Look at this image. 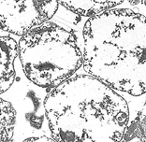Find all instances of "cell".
<instances>
[{"label":"cell","instance_id":"1","mask_svg":"<svg viewBox=\"0 0 146 142\" xmlns=\"http://www.w3.org/2000/svg\"><path fill=\"white\" fill-rule=\"evenodd\" d=\"M82 65L115 91L146 93V17L127 9H111L86 21Z\"/></svg>","mask_w":146,"mask_h":142},{"label":"cell","instance_id":"2","mask_svg":"<svg viewBox=\"0 0 146 142\" xmlns=\"http://www.w3.org/2000/svg\"><path fill=\"white\" fill-rule=\"evenodd\" d=\"M44 107L55 142H120L129 123L127 101L90 75L54 88Z\"/></svg>","mask_w":146,"mask_h":142},{"label":"cell","instance_id":"3","mask_svg":"<svg viewBox=\"0 0 146 142\" xmlns=\"http://www.w3.org/2000/svg\"><path fill=\"white\" fill-rule=\"evenodd\" d=\"M18 55L25 76L42 88H55L82 65L75 35L54 22H45L22 36Z\"/></svg>","mask_w":146,"mask_h":142},{"label":"cell","instance_id":"4","mask_svg":"<svg viewBox=\"0 0 146 142\" xmlns=\"http://www.w3.org/2000/svg\"><path fill=\"white\" fill-rule=\"evenodd\" d=\"M58 0H0V29L23 36L51 19Z\"/></svg>","mask_w":146,"mask_h":142},{"label":"cell","instance_id":"5","mask_svg":"<svg viewBox=\"0 0 146 142\" xmlns=\"http://www.w3.org/2000/svg\"><path fill=\"white\" fill-rule=\"evenodd\" d=\"M18 44L12 38L0 36V94L9 89L15 79L14 60Z\"/></svg>","mask_w":146,"mask_h":142},{"label":"cell","instance_id":"6","mask_svg":"<svg viewBox=\"0 0 146 142\" xmlns=\"http://www.w3.org/2000/svg\"><path fill=\"white\" fill-rule=\"evenodd\" d=\"M124 0H58V2L75 14L92 17L110 11L120 5Z\"/></svg>","mask_w":146,"mask_h":142},{"label":"cell","instance_id":"7","mask_svg":"<svg viewBox=\"0 0 146 142\" xmlns=\"http://www.w3.org/2000/svg\"><path fill=\"white\" fill-rule=\"evenodd\" d=\"M16 111L9 102L0 98V142L11 140L14 133Z\"/></svg>","mask_w":146,"mask_h":142},{"label":"cell","instance_id":"8","mask_svg":"<svg viewBox=\"0 0 146 142\" xmlns=\"http://www.w3.org/2000/svg\"><path fill=\"white\" fill-rule=\"evenodd\" d=\"M24 142H55L52 138H49L47 137H32L28 138Z\"/></svg>","mask_w":146,"mask_h":142}]
</instances>
